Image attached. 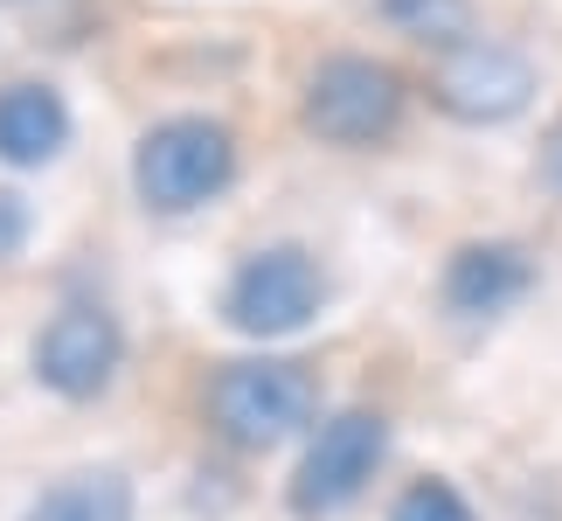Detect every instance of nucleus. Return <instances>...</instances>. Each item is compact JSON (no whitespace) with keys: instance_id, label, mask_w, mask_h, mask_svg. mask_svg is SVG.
<instances>
[{"instance_id":"obj_1","label":"nucleus","mask_w":562,"mask_h":521,"mask_svg":"<svg viewBox=\"0 0 562 521\" xmlns=\"http://www.w3.org/2000/svg\"><path fill=\"white\" fill-rule=\"evenodd\" d=\"M319 418V383L306 362H229L209 383V424L244 452H271Z\"/></svg>"},{"instance_id":"obj_2","label":"nucleus","mask_w":562,"mask_h":521,"mask_svg":"<svg viewBox=\"0 0 562 521\" xmlns=\"http://www.w3.org/2000/svg\"><path fill=\"white\" fill-rule=\"evenodd\" d=\"M229 174H236V140H229L223 119H202V112L160 119L133 146V188L160 215H188V209L215 202L229 188Z\"/></svg>"},{"instance_id":"obj_3","label":"nucleus","mask_w":562,"mask_h":521,"mask_svg":"<svg viewBox=\"0 0 562 521\" xmlns=\"http://www.w3.org/2000/svg\"><path fill=\"white\" fill-rule=\"evenodd\" d=\"M319 307H327V271L299 244H271V251L244 257L236 278H229V292H223V320L236 334H257V341L299 334Z\"/></svg>"},{"instance_id":"obj_4","label":"nucleus","mask_w":562,"mask_h":521,"mask_svg":"<svg viewBox=\"0 0 562 521\" xmlns=\"http://www.w3.org/2000/svg\"><path fill=\"white\" fill-rule=\"evenodd\" d=\"M306 125L327 146H375L403 119V77L375 56H327L306 77Z\"/></svg>"},{"instance_id":"obj_5","label":"nucleus","mask_w":562,"mask_h":521,"mask_svg":"<svg viewBox=\"0 0 562 521\" xmlns=\"http://www.w3.org/2000/svg\"><path fill=\"white\" fill-rule=\"evenodd\" d=\"M535 91H542L535 63L507 42H459L430 70V104L459 125H507L535 104Z\"/></svg>"},{"instance_id":"obj_6","label":"nucleus","mask_w":562,"mask_h":521,"mask_svg":"<svg viewBox=\"0 0 562 521\" xmlns=\"http://www.w3.org/2000/svg\"><path fill=\"white\" fill-rule=\"evenodd\" d=\"M382 452H389V424L375 410H334V418L319 424V439L306 445L299 473H292V514L327 521L348 501H361V487L375 480Z\"/></svg>"},{"instance_id":"obj_7","label":"nucleus","mask_w":562,"mask_h":521,"mask_svg":"<svg viewBox=\"0 0 562 521\" xmlns=\"http://www.w3.org/2000/svg\"><path fill=\"white\" fill-rule=\"evenodd\" d=\"M119 355H125V341H119L112 313L104 307H63L49 328H42V341H35V376L49 383L56 397L91 403V397L112 389Z\"/></svg>"},{"instance_id":"obj_8","label":"nucleus","mask_w":562,"mask_h":521,"mask_svg":"<svg viewBox=\"0 0 562 521\" xmlns=\"http://www.w3.org/2000/svg\"><path fill=\"white\" fill-rule=\"evenodd\" d=\"M535 286V257L521 244H459L445 265V313L459 320H501L507 307H521Z\"/></svg>"},{"instance_id":"obj_9","label":"nucleus","mask_w":562,"mask_h":521,"mask_svg":"<svg viewBox=\"0 0 562 521\" xmlns=\"http://www.w3.org/2000/svg\"><path fill=\"white\" fill-rule=\"evenodd\" d=\"M70 146V104L56 84H0V160L42 167Z\"/></svg>"},{"instance_id":"obj_10","label":"nucleus","mask_w":562,"mask_h":521,"mask_svg":"<svg viewBox=\"0 0 562 521\" xmlns=\"http://www.w3.org/2000/svg\"><path fill=\"white\" fill-rule=\"evenodd\" d=\"M29 521H133V487L125 473H70L29 508Z\"/></svg>"},{"instance_id":"obj_11","label":"nucleus","mask_w":562,"mask_h":521,"mask_svg":"<svg viewBox=\"0 0 562 521\" xmlns=\"http://www.w3.org/2000/svg\"><path fill=\"white\" fill-rule=\"evenodd\" d=\"M375 14L409 42H430V49H459L472 42V0H375Z\"/></svg>"},{"instance_id":"obj_12","label":"nucleus","mask_w":562,"mask_h":521,"mask_svg":"<svg viewBox=\"0 0 562 521\" xmlns=\"http://www.w3.org/2000/svg\"><path fill=\"white\" fill-rule=\"evenodd\" d=\"M389 521H480L465 508V494L451 480H409L396 494V508H389Z\"/></svg>"},{"instance_id":"obj_13","label":"nucleus","mask_w":562,"mask_h":521,"mask_svg":"<svg viewBox=\"0 0 562 521\" xmlns=\"http://www.w3.org/2000/svg\"><path fill=\"white\" fill-rule=\"evenodd\" d=\"M21 236H29V209H21V195L0 188V257H14Z\"/></svg>"},{"instance_id":"obj_14","label":"nucleus","mask_w":562,"mask_h":521,"mask_svg":"<svg viewBox=\"0 0 562 521\" xmlns=\"http://www.w3.org/2000/svg\"><path fill=\"white\" fill-rule=\"evenodd\" d=\"M542 181L562 195V125H555V133H549V146H542Z\"/></svg>"}]
</instances>
